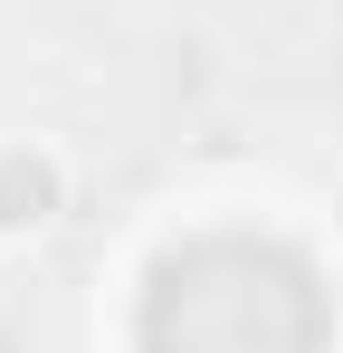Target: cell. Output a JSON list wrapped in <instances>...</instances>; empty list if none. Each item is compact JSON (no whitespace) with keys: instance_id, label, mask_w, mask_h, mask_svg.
I'll return each mask as SVG.
<instances>
[{"instance_id":"obj_2","label":"cell","mask_w":343,"mask_h":353,"mask_svg":"<svg viewBox=\"0 0 343 353\" xmlns=\"http://www.w3.org/2000/svg\"><path fill=\"white\" fill-rule=\"evenodd\" d=\"M48 163H29V153H10V163H0V220H39V210H48Z\"/></svg>"},{"instance_id":"obj_1","label":"cell","mask_w":343,"mask_h":353,"mask_svg":"<svg viewBox=\"0 0 343 353\" xmlns=\"http://www.w3.org/2000/svg\"><path fill=\"white\" fill-rule=\"evenodd\" d=\"M324 277L277 239H191L143 287V353H324Z\"/></svg>"}]
</instances>
